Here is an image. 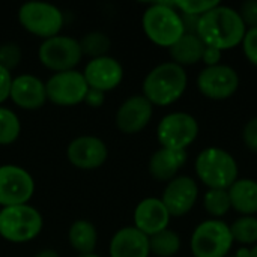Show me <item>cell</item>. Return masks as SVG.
<instances>
[{"label":"cell","mask_w":257,"mask_h":257,"mask_svg":"<svg viewBox=\"0 0 257 257\" xmlns=\"http://www.w3.org/2000/svg\"><path fill=\"white\" fill-rule=\"evenodd\" d=\"M242 139H244V143L245 146L253 151L257 152V117H253L244 128V133H242Z\"/></svg>","instance_id":"33"},{"label":"cell","mask_w":257,"mask_h":257,"mask_svg":"<svg viewBox=\"0 0 257 257\" xmlns=\"http://www.w3.org/2000/svg\"><path fill=\"white\" fill-rule=\"evenodd\" d=\"M196 173L209 190H229L236 182L238 164L229 152L208 148L196 160Z\"/></svg>","instance_id":"4"},{"label":"cell","mask_w":257,"mask_h":257,"mask_svg":"<svg viewBox=\"0 0 257 257\" xmlns=\"http://www.w3.org/2000/svg\"><path fill=\"white\" fill-rule=\"evenodd\" d=\"M18 21L29 33L48 39L60 33L63 27V14L51 3L27 2L18 9Z\"/></svg>","instance_id":"6"},{"label":"cell","mask_w":257,"mask_h":257,"mask_svg":"<svg viewBox=\"0 0 257 257\" xmlns=\"http://www.w3.org/2000/svg\"><path fill=\"white\" fill-rule=\"evenodd\" d=\"M45 90L48 101L56 105L69 107L84 101L89 86L83 72L72 69L51 75L45 83Z\"/></svg>","instance_id":"11"},{"label":"cell","mask_w":257,"mask_h":257,"mask_svg":"<svg viewBox=\"0 0 257 257\" xmlns=\"http://www.w3.org/2000/svg\"><path fill=\"white\" fill-rule=\"evenodd\" d=\"M220 3L217 0H181L173 2V6L181 9L184 15H196L202 17L203 14L209 12Z\"/></svg>","instance_id":"29"},{"label":"cell","mask_w":257,"mask_h":257,"mask_svg":"<svg viewBox=\"0 0 257 257\" xmlns=\"http://www.w3.org/2000/svg\"><path fill=\"white\" fill-rule=\"evenodd\" d=\"M21 60V48L15 42H8L0 45V66L6 71H12L18 66Z\"/></svg>","instance_id":"30"},{"label":"cell","mask_w":257,"mask_h":257,"mask_svg":"<svg viewBox=\"0 0 257 257\" xmlns=\"http://www.w3.org/2000/svg\"><path fill=\"white\" fill-rule=\"evenodd\" d=\"M197 196L199 188L196 181L190 176H179L169 182L161 202L167 208L170 217H182L191 211Z\"/></svg>","instance_id":"14"},{"label":"cell","mask_w":257,"mask_h":257,"mask_svg":"<svg viewBox=\"0 0 257 257\" xmlns=\"http://www.w3.org/2000/svg\"><path fill=\"white\" fill-rule=\"evenodd\" d=\"M245 29L239 12L229 6L218 5L200 17L197 36L206 47L223 51L241 44L247 32Z\"/></svg>","instance_id":"1"},{"label":"cell","mask_w":257,"mask_h":257,"mask_svg":"<svg viewBox=\"0 0 257 257\" xmlns=\"http://www.w3.org/2000/svg\"><path fill=\"white\" fill-rule=\"evenodd\" d=\"M149 236L136 227L117 230L110 241V257H149Z\"/></svg>","instance_id":"19"},{"label":"cell","mask_w":257,"mask_h":257,"mask_svg":"<svg viewBox=\"0 0 257 257\" xmlns=\"http://www.w3.org/2000/svg\"><path fill=\"white\" fill-rule=\"evenodd\" d=\"M232 257H248V250H247V248H241V250L236 253V256Z\"/></svg>","instance_id":"38"},{"label":"cell","mask_w":257,"mask_h":257,"mask_svg":"<svg viewBox=\"0 0 257 257\" xmlns=\"http://www.w3.org/2000/svg\"><path fill=\"white\" fill-rule=\"evenodd\" d=\"M149 248L151 253L157 257H172L178 254L181 248V239L178 233L166 229L149 238Z\"/></svg>","instance_id":"24"},{"label":"cell","mask_w":257,"mask_h":257,"mask_svg":"<svg viewBox=\"0 0 257 257\" xmlns=\"http://www.w3.org/2000/svg\"><path fill=\"white\" fill-rule=\"evenodd\" d=\"M66 157L72 166L83 170H93L105 163L108 149L101 139L93 136H83L74 139L68 145Z\"/></svg>","instance_id":"13"},{"label":"cell","mask_w":257,"mask_h":257,"mask_svg":"<svg viewBox=\"0 0 257 257\" xmlns=\"http://www.w3.org/2000/svg\"><path fill=\"white\" fill-rule=\"evenodd\" d=\"M35 193V181L32 175L14 164L0 166V206L27 205Z\"/></svg>","instance_id":"10"},{"label":"cell","mask_w":257,"mask_h":257,"mask_svg":"<svg viewBox=\"0 0 257 257\" xmlns=\"http://www.w3.org/2000/svg\"><path fill=\"white\" fill-rule=\"evenodd\" d=\"M86 83L90 89L107 92L116 89L123 78L122 65L110 56H102L92 59L83 72Z\"/></svg>","instance_id":"15"},{"label":"cell","mask_w":257,"mask_h":257,"mask_svg":"<svg viewBox=\"0 0 257 257\" xmlns=\"http://www.w3.org/2000/svg\"><path fill=\"white\" fill-rule=\"evenodd\" d=\"M239 15L245 24V27L248 26L250 29L257 27V0H248L245 3H242Z\"/></svg>","instance_id":"32"},{"label":"cell","mask_w":257,"mask_h":257,"mask_svg":"<svg viewBox=\"0 0 257 257\" xmlns=\"http://www.w3.org/2000/svg\"><path fill=\"white\" fill-rule=\"evenodd\" d=\"M78 42H80L83 54L90 56L92 59L107 56L105 53L110 50V45H111L110 38L102 32H89Z\"/></svg>","instance_id":"25"},{"label":"cell","mask_w":257,"mask_h":257,"mask_svg":"<svg viewBox=\"0 0 257 257\" xmlns=\"http://www.w3.org/2000/svg\"><path fill=\"white\" fill-rule=\"evenodd\" d=\"M248 257H257V245H254L251 250H248Z\"/></svg>","instance_id":"39"},{"label":"cell","mask_w":257,"mask_h":257,"mask_svg":"<svg viewBox=\"0 0 257 257\" xmlns=\"http://www.w3.org/2000/svg\"><path fill=\"white\" fill-rule=\"evenodd\" d=\"M239 86V77L236 71L227 65L206 66L199 78V90L209 99L221 101L230 98Z\"/></svg>","instance_id":"12"},{"label":"cell","mask_w":257,"mask_h":257,"mask_svg":"<svg viewBox=\"0 0 257 257\" xmlns=\"http://www.w3.org/2000/svg\"><path fill=\"white\" fill-rule=\"evenodd\" d=\"M199 136V123L188 113H170L161 119L157 128V137L163 148L185 151Z\"/></svg>","instance_id":"9"},{"label":"cell","mask_w":257,"mask_h":257,"mask_svg":"<svg viewBox=\"0 0 257 257\" xmlns=\"http://www.w3.org/2000/svg\"><path fill=\"white\" fill-rule=\"evenodd\" d=\"M41 63L54 71V72H65L72 71L81 60L83 51L80 42L71 36H53L44 39L38 51Z\"/></svg>","instance_id":"8"},{"label":"cell","mask_w":257,"mask_h":257,"mask_svg":"<svg viewBox=\"0 0 257 257\" xmlns=\"http://www.w3.org/2000/svg\"><path fill=\"white\" fill-rule=\"evenodd\" d=\"M242 48L247 59L257 66V27L248 29L242 39Z\"/></svg>","instance_id":"31"},{"label":"cell","mask_w":257,"mask_h":257,"mask_svg":"<svg viewBox=\"0 0 257 257\" xmlns=\"http://www.w3.org/2000/svg\"><path fill=\"white\" fill-rule=\"evenodd\" d=\"M230 233L233 241L241 244H254L257 242V218L254 217H241L230 226Z\"/></svg>","instance_id":"27"},{"label":"cell","mask_w":257,"mask_h":257,"mask_svg":"<svg viewBox=\"0 0 257 257\" xmlns=\"http://www.w3.org/2000/svg\"><path fill=\"white\" fill-rule=\"evenodd\" d=\"M9 98L24 110H38L47 101L45 83L30 74H23L12 78Z\"/></svg>","instance_id":"18"},{"label":"cell","mask_w":257,"mask_h":257,"mask_svg":"<svg viewBox=\"0 0 257 257\" xmlns=\"http://www.w3.org/2000/svg\"><path fill=\"white\" fill-rule=\"evenodd\" d=\"M205 209L214 217H223L232 208L227 190H209L203 199Z\"/></svg>","instance_id":"28"},{"label":"cell","mask_w":257,"mask_h":257,"mask_svg":"<svg viewBox=\"0 0 257 257\" xmlns=\"http://www.w3.org/2000/svg\"><path fill=\"white\" fill-rule=\"evenodd\" d=\"M143 30L146 36L160 47L170 48L184 35V23L175 11L173 2H160L149 6L143 14Z\"/></svg>","instance_id":"3"},{"label":"cell","mask_w":257,"mask_h":257,"mask_svg":"<svg viewBox=\"0 0 257 257\" xmlns=\"http://www.w3.org/2000/svg\"><path fill=\"white\" fill-rule=\"evenodd\" d=\"M21 133V123L18 116L6 108L0 105V145L6 146L14 143L18 136Z\"/></svg>","instance_id":"26"},{"label":"cell","mask_w":257,"mask_h":257,"mask_svg":"<svg viewBox=\"0 0 257 257\" xmlns=\"http://www.w3.org/2000/svg\"><path fill=\"white\" fill-rule=\"evenodd\" d=\"M152 117V104L143 95H134L122 102L116 113V126L123 134L140 133Z\"/></svg>","instance_id":"16"},{"label":"cell","mask_w":257,"mask_h":257,"mask_svg":"<svg viewBox=\"0 0 257 257\" xmlns=\"http://www.w3.org/2000/svg\"><path fill=\"white\" fill-rule=\"evenodd\" d=\"M205 48L206 45L197 35L185 33L175 45L169 48V51L173 59V63L184 68L185 65H194L202 60Z\"/></svg>","instance_id":"22"},{"label":"cell","mask_w":257,"mask_h":257,"mask_svg":"<svg viewBox=\"0 0 257 257\" xmlns=\"http://www.w3.org/2000/svg\"><path fill=\"white\" fill-rule=\"evenodd\" d=\"M35 257H60L59 253L56 250H51V248H45V250H41Z\"/></svg>","instance_id":"37"},{"label":"cell","mask_w":257,"mask_h":257,"mask_svg":"<svg viewBox=\"0 0 257 257\" xmlns=\"http://www.w3.org/2000/svg\"><path fill=\"white\" fill-rule=\"evenodd\" d=\"M220 59H221V51L212 47H206L202 56V60L206 63V66H215L220 65Z\"/></svg>","instance_id":"36"},{"label":"cell","mask_w":257,"mask_h":257,"mask_svg":"<svg viewBox=\"0 0 257 257\" xmlns=\"http://www.w3.org/2000/svg\"><path fill=\"white\" fill-rule=\"evenodd\" d=\"M232 244L230 227L221 220L203 221L191 236V251L194 257H226Z\"/></svg>","instance_id":"7"},{"label":"cell","mask_w":257,"mask_h":257,"mask_svg":"<svg viewBox=\"0 0 257 257\" xmlns=\"http://www.w3.org/2000/svg\"><path fill=\"white\" fill-rule=\"evenodd\" d=\"M187 72L182 66L166 62L155 66L143 81V96L152 105H170L176 102L187 89Z\"/></svg>","instance_id":"2"},{"label":"cell","mask_w":257,"mask_h":257,"mask_svg":"<svg viewBox=\"0 0 257 257\" xmlns=\"http://www.w3.org/2000/svg\"><path fill=\"white\" fill-rule=\"evenodd\" d=\"M80 257H101V256H98V254H95V253H93V254H84V256H80Z\"/></svg>","instance_id":"40"},{"label":"cell","mask_w":257,"mask_h":257,"mask_svg":"<svg viewBox=\"0 0 257 257\" xmlns=\"http://www.w3.org/2000/svg\"><path fill=\"white\" fill-rule=\"evenodd\" d=\"M169 221L170 214L161 199H145L137 205L134 211V227L149 238L166 230Z\"/></svg>","instance_id":"17"},{"label":"cell","mask_w":257,"mask_h":257,"mask_svg":"<svg viewBox=\"0 0 257 257\" xmlns=\"http://www.w3.org/2000/svg\"><path fill=\"white\" fill-rule=\"evenodd\" d=\"M104 99H105L104 92L95 90V89H90V87H89V90H87V93H86V98H84V102H86L87 105H90V107L98 108V107H101V105L104 104Z\"/></svg>","instance_id":"35"},{"label":"cell","mask_w":257,"mask_h":257,"mask_svg":"<svg viewBox=\"0 0 257 257\" xmlns=\"http://www.w3.org/2000/svg\"><path fill=\"white\" fill-rule=\"evenodd\" d=\"M44 221L33 206L18 205L0 209V236L14 244L35 239L42 230Z\"/></svg>","instance_id":"5"},{"label":"cell","mask_w":257,"mask_h":257,"mask_svg":"<svg viewBox=\"0 0 257 257\" xmlns=\"http://www.w3.org/2000/svg\"><path fill=\"white\" fill-rule=\"evenodd\" d=\"M68 241L71 247L80 253V256L93 254L98 244V232L92 223L86 220H78L69 227Z\"/></svg>","instance_id":"23"},{"label":"cell","mask_w":257,"mask_h":257,"mask_svg":"<svg viewBox=\"0 0 257 257\" xmlns=\"http://www.w3.org/2000/svg\"><path fill=\"white\" fill-rule=\"evenodd\" d=\"M187 161L185 151H173L161 148L157 151L149 161V172L157 181H172L179 169Z\"/></svg>","instance_id":"20"},{"label":"cell","mask_w":257,"mask_h":257,"mask_svg":"<svg viewBox=\"0 0 257 257\" xmlns=\"http://www.w3.org/2000/svg\"><path fill=\"white\" fill-rule=\"evenodd\" d=\"M11 84H12V75H11V72L0 66V104L5 102L9 98Z\"/></svg>","instance_id":"34"},{"label":"cell","mask_w":257,"mask_h":257,"mask_svg":"<svg viewBox=\"0 0 257 257\" xmlns=\"http://www.w3.org/2000/svg\"><path fill=\"white\" fill-rule=\"evenodd\" d=\"M230 205L239 214L251 217L257 212V182L253 179H239L229 190Z\"/></svg>","instance_id":"21"}]
</instances>
